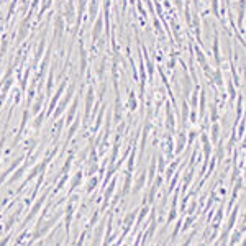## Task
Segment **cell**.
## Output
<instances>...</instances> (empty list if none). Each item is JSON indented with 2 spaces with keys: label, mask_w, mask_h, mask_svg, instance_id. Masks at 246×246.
I'll return each instance as SVG.
<instances>
[{
  "label": "cell",
  "mask_w": 246,
  "mask_h": 246,
  "mask_svg": "<svg viewBox=\"0 0 246 246\" xmlns=\"http://www.w3.org/2000/svg\"><path fill=\"white\" fill-rule=\"evenodd\" d=\"M100 25H102V23H97L95 30H94V39H97V36H99V30H100Z\"/></svg>",
  "instance_id": "cell-1"
}]
</instances>
